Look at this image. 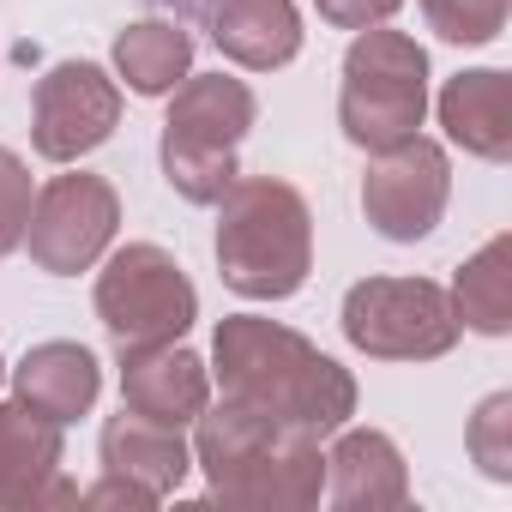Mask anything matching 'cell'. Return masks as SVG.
<instances>
[{"mask_svg":"<svg viewBox=\"0 0 512 512\" xmlns=\"http://www.w3.org/2000/svg\"><path fill=\"white\" fill-rule=\"evenodd\" d=\"M211 374L223 398L266 410L290 428H308L314 440L338 434L356 416V374L332 362L320 344L290 332L284 320L266 314H229L211 338Z\"/></svg>","mask_w":512,"mask_h":512,"instance_id":"cell-1","label":"cell"},{"mask_svg":"<svg viewBox=\"0 0 512 512\" xmlns=\"http://www.w3.org/2000/svg\"><path fill=\"white\" fill-rule=\"evenodd\" d=\"M193 464L205 470L211 500L241 512H308L326 494L320 440L235 398L193 416Z\"/></svg>","mask_w":512,"mask_h":512,"instance_id":"cell-2","label":"cell"},{"mask_svg":"<svg viewBox=\"0 0 512 512\" xmlns=\"http://www.w3.org/2000/svg\"><path fill=\"white\" fill-rule=\"evenodd\" d=\"M217 272L247 302H290L314 272V211L278 175H235L217 199Z\"/></svg>","mask_w":512,"mask_h":512,"instance_id":"cell-3","label":"cell"},{"mask_svg":"<svg viewBox=\"0 0 512 512\" xmlns=\"http://www.w3.org/2000/svg\"><path fill=\"white\" fill-rule=\"evenodd\" d=\"M260 115L253 91L241 79L223 73H187L169 91V115H163V181L187 199V205H217L229 193V181L241 175V139Z\"/></svg>","mask_w":512,"mask_h":512,"instance_id":"cell-4","label":"cell"},{"mask_svg":"<svg viewBox=\"0 0 512 512\" xmlns=\"http://www.w3.org/2000/svg\"><path fill=\"white\" fill-rule=\"evenodd\" d=\"M428 121V49L404 31L368 25L344 55L338 127L356 151H386Z\"/></svg>","mask_w":512,"mask_h":512,"instance_id":"cell-5","label":"cell"},{"mask_svg":"<svg viewBox=\"0 0 512 512\" xmlns=\"http://www.w3.org/2000/svg\"><path fill=\"white\" fill-rule=\"evenodd\" d=\"M97 320L115 338V350L175 344L199 320V290L187 284V272H181V260L169 247L127 241L97 272Z\"/></svg>","mask_w":512,"mask_h":512,"instance_id":"cell-6","label":"cell"},{"mask_svg":"<svg viewBox=\"0 0 512 512\" xmlns=\"http://www.w3.org/2000/svg\"><path fill=\"white\" fill-rule=\"evenodd\" d=\"M458 332L452 296L434 278H362L344 296V338L374 362H434Z\"/></svg>","mask_w":512,"mask_h":512,"instance_id":"cell-7","label":"cell"},{"mask_svg":"<svg viewBox=\"0 0 512 512\" xmlns=\"http://www.w3.org/2000/svg\"><path fill=\"white\" fill-rule=\"evenodd\" d=\"M115 229H121V193L103 175L67 169L31 199L25 253H31V266L49 272V278H79L109 253Z\"/></svg>","mask_w":512,"mask_h":512,"instance_id":"cell-8","label":"cell"},{"mask_svg":"<svg viewBox=\"0 0 512 512\" xmlns=\"http://www.w3.org/2000/svg\"><path fill=\"white\" fill-rule=\"evenodd\" d=\"M446 199H452V163H446V145H434L428 133H410L386 151H368L362 211L386 241L434 235V223L446 217Z\"/></svg>","mask_w":512,"mask_h":512,"instance_id":"cell-9","label":"cell"},{"mask_svg":"<svg viewBox=\"0 0 512 512\" xmlns=\"http://www.w3.org/2000/svg\"><path fill=\"white\" fill-rule=\"evenodd\" d=\"M121 127V85L97 61H61L37 79L31 97V145L49 163L91 157Z\"/></svg>","mask_w":512,"mask_h":512,"instance_id":"cell-10","label":"cell"},{"mask_svg":"<svg viewBox=\"0 0 512 512\" xmlns=\"http://www.w3.org/2000/svg\"><path fill=\"white\" fill-rule=\"evenodd\" d=\"M67 440L61 422L37 416L31 404H0V512L37 506H79V488L61 476Z\"/></svg>","mask_w":512,"mask_h":512,"instance_id":"cell-11","label":"cell"},{"mask_svg":"<svg viewBox=\"0 0 512 512\" xmlns=\"http://www.w3.org/2000/svg\"><path fill=\"white\" fill-rule=\"evenodd\" d=\"M121 404L151 416V422H175L187 428L205 404H211V368L175 344H139L121 350Z\"/></svg>","mask_w":512,"mask_h":512,"instance_id":"cell-12","label":"cell"},{"mask_svg":"<svg viewBox=\"0 0 512 512\" xmlns=\"http://www.w3.org/2000/svg\"><path fill=\"white\" fill-rule=\"evenodd\" d=\"M326 494L338 512H392L410 500V470L392 434L380 428H338V446L326 452Z\"/></svg>","mask_w":512,"mask_h":512,"instance_id":"cell-13","label":"cell"},{"mask_svg":"<svg viewBox=\"0 0 512 512\" xmlns=\"http://www.w3.org/2000/svg\"><path fill=\"white\" fill-rule=\"evenodd\" d=\"M211 43L223 61L247 73H278L302 55V13L296 0H211Z\"/></svg>","mask_w":512,"mask_h":512,"instance_id":"cell-14","label":"cell"},{"mask_svg":"<svg viewBox=\"0 0 512 512\" xmlns=\"http://www.w3.org/2000/svg\"><path fill=\"white\" fill-rule=\"evenodd\" d=\"M440 127L452 145H464L482 163L512 157V79L500 67H470L452 73L440 91Z\"/></svg>","mask_w":512,"mask_h":512,"instance_id":"cell-15","label":"cell"},{"mask_svg":"<svg viewBox=\"0 0 512 512\" xmlns=\"http://www.w3.org/2000/svg\"><path fill=\"white\" fill-rule=\"evenodd\" d=\"M13 392H19V404H31L37 416H49V422H79V416H91V404H97V392H103V368H97V356L85 350V344H37V350H25V362L13 368Z\"/></svg>","mask_w":512,"mask_h":512,"instance_id":"cell-16","label":"cell"},{"mask_svg":"<svg viewBox=\"0 0 512 512\" xmlns=\"http://www.w3.org/2000/svg\"><path fill=\"white\" fill-rule=\"evenodd\" d=\"M103 470L145 482L151 494H175L193 470V446L175 422H151L121 404V416L103 422Z\"/></svg>","mask_w":512,"mask_h":512,"instance_id":"cell-17","label":"cell"},{"mask_svg":"<svg viewBox=\"0 0 512 512\" xmlns=\"http://www.w3.org/2000/svg\"><path fill=\"white\" fill-rule=\"evenodd\" d=\"M452 314L458 326L482 332V338H506L512 332V235L482 241L452 278Z\"/></svg>","mask_w":512,"mask_h":512,"instance_id":"cell-18","label":"cell"},{"mask_svg":"<svg viewBox=\"0 0 512 512\" xmlns=\"http://www.w3.org/2000/svg\"><path fill=\"white\" fill-rule=\"evenodd\" d=\"M115 73L133 97H169L193 73V37L175 19H139L115 37Z\"/></svg>","mask_w":512,"mask_h":512,"instance_id":"cell-19","label":"cell"},{"mask_svg":"<svg viewBox=\"0 0 512 512\" xmlns=\"http://www.w3.org/2000/svg\"><path fill=\"white\" fill-rule=\"evenodd\" d=\"M506 13L512 0H422V19L440 43H458V49H482L506 31Z\"/></svg>","mask_w":512,"mask_h":512,"instance_id":"cell-20","label":"cell"},{"mask_svg":"<svg viewBox=\"0 0 512 512\" xmlns=\"http://www.w3.org/2000/svg\"><path fill=\"white\" fill-rule=\"evenodd\" d=\"M464 446H470V458L488 482H512V392H494V398L476 404V416L464 428Z\"/></svg>","mask_w":512,"mask_h":512,"instance_id":"cell-21","label":"cell"},{"mask_svg":"<svg viewBox=\"0 0 512 512\" xmlns=\"http://www.w3.org/2000/svg\"><path fill=\"white\" fill-rule=\"evenodd\" d=\"M31 169L19 151L0 145V260H7L13 247H25V223H31Z\"/></svg>","mask_w":512,"mask_h":512,"instance_id":"cell-22","label":"cell"},{"mask_svg":"<svg viewBox=\"0 0 512 512\" xmlns=\"http://www.w3.org/2000/svg\"><path fill=\"white\" fill-rule=\"evenodd\" d=\"M314 7L332 31H368V25H386L404 0H314Z\"/></svg>","mask_w":512,"mask_h":512,"instance_id":"cell-23","label":"cell"},{"mask_svg":"<svg viewBox=\"0 0 512 512\" xmlns=\"http://www.w3.org/2000/svg\"><path fill=\"white\" fill-rule=\"evenodd\" d=\"M157 500H163V494H151L145 482H133V476H115V470H103V482L79 494V506H133V512H151Z\"/></svg>","mask_w":512,"mask_h":512,"instance_id":"cell-24","label":"cell"},{"mask_svg":"<svg viewBox=\"0 0 512 512\" xmlns=\"http://www.w3.org/2000/svg\"><path fill=\"white\" fill-rule=\"evenodd\" d=\"M145 7H157V13H169L175 25H199V19L211 13V0H145Z\"/></svg>","mask_w":512,"mask_h":512,"instance_id":"cell-25","label":"cell"},{"mask_svg":"<svg viewBox=\"0 0 512 512\" xmlns=\"http://www.w3.org/2000/svg\"><path fill=\"white\" fill-rule=\"evenodd\" d=\"M0 380H7V362H0Z\"/></svg>","mask_w":512,"mask_h":512,"instance_id":"cell-26","label":"cell"}]
</instances>
